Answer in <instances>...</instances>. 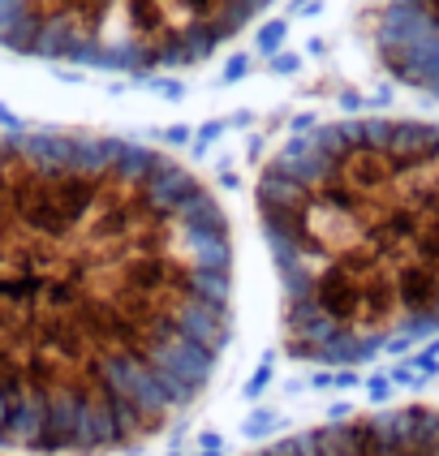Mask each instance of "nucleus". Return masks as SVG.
<instances>
[{"mask_svg": "<svg viewBox=\"0 0 439 456\" xmlns=\"http://www.w3.org/2000/svg\"><path fill=\"white\" fill-rule=\"evenodd\" d=\"M229 319V220L190 168L112 134H0V448L159 439L207 392Z\"/></svg>", "mask_w": 439, "mask_h": 456, "instance_id": "nucleus-1", "label": "nucleus"}, {"mask_svg": "<svg viewBox=\"0 0 439 456\" xmlns=\"http://www.w3.org/2000/svg\"><path fill=\"white\" fill-rule=\"evenodd\" d=\"M255 207L297 362L358 366L439 336V126H310L263 164Z\"/></svg>", "mask_w": 439, "mask_h": 456, "instance_id": "nucleus-2", "label": "nucleus"}, {"mask_svg": "<svg viewBox=\"0 0 439 456\" xmlns=\"http://www.w3.org/2000/svg\"><path fill=\"white\" fill-rule=\"evenodd\" d=\"M272 0H0V48L77 69L199 65Z\"/></svg>", "mask_w": 439, "mask_h": 456, "instance_id": "nucleus-3", "label": "nucleus"}, {"mask_svg": "<svg viewBox=\"0 0 439 456\" xmlns=\"http://www.w3.org/2000/svg\"><path fill=\"white\" fill-rule=\"evenodd\" d=\"M250 456H439V409H384L284 435Z\"/></svg>", "mask_w": 439, "mask_h": 456, "instance_id": "nucleus-4", "label": "nucleus"}, {"mask_svg": "<svg viewBox=\"0 0 439 456\" xmlns=\"http://www.w3.org/2000/svg\"><path fill=\"white\" fill-rule=\"evenodd\" d=\"M375 52L405 86L439 103V0H379Z\"/></svg>", "mask_w": 439, "mask_h": 456, "instance_id": "nucleus-5", "label": "nucleus"}]
</instances>
